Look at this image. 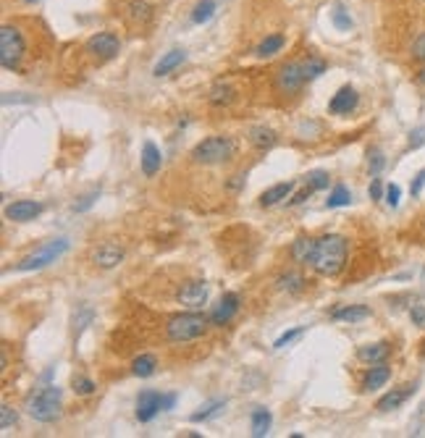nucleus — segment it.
<instances>
[{
    "mask_svg": "<svg viewBox=\"0 0 425 438\" xmlns=\"http://www.w3.org/2000/svg\"><path fill=\"white\" fill-rule=\"evenodd\" d=\"M174 404H176V394H168V396H163V412L174 410Z\"/></svg>",
    "mask_w": 425,
    "mask_h": 438,
    "instance_id": "nucleus-48",
    "label": "nucleus"
},
{
    "mask_svg": "<svg viewBox=\"0 0 425 438\" xmlns=\"http://www.w3.org/2000/svg\"><path fill=\"white\" fill-rule=\"evenodd\" d=\"M313 192H315V189L307 184V187L302 189V192H297V194H294V197H291L289 202H291V205H302L305 200H310V194H313Z\"/></svg>",
    "mask_w": 425,
    "mask_h": 438,
    "instance_id": "nucleus-47",
    "label": "nucleus"
},
{
    "mask_svg": "<svg viewBox=\"0 0 425 438\" xmlns=\"http://www.w3.org/2000/svg\"><path fill=\"white\" fill-rule=\"evenodd\" d=\"M26 53L24 35L16 29V26L6 24L0 29V63L6 71H16L21 66V58Z\"/></svg>",
    "mask_w": 425,
    "mask_h": 438,
    "instance_id": "nucleus-5",
    "label": "nucleus"
},
{
    "mask_svg": "<svg viewBox=\"0 0 425 438\" xmlns=\"http://www.w3.org/2000/svg\"><path fill=\"white\" fill-rule=\"evenodd\" d=\"M413 58H415V61L425 63V32L413 42Z\"/></svg>",
    "mask_w": 425,
    "mask_h": 438,
    "instance_id": "nucleus-42",
    "label": "nucleus"
},
{
    "mask_svg": "<svg viewBox=\"0 0 425 438\" xmlns=\"http://www.w3.org/2000/svg\"><path fill=\"white\" fill-rule=\"evenodd\" d=\"M331 19H334V26H336V29H341V32H350V29H352V16H350V11H347L344 6H336V8H334V13H331Z\"/></svg>",
    "mask_w": 425,
    "mask_h": 438,
    "instance_id": "nucleus-34",
    "label": "nucleus"
},
{
    "mask_svg": "<svg viewBox=\"0 0 425 438\" xmlns=\"http://www.w3.org/2000/svg\"><path fill=\"white\" fill-rule=\"evenodd\" d=\"M250 142L252 147H257V150H271V147H275V142H278V134H275L273 129H268V126H252Z\"/></svg>",
    "mask_w": 425,
    "mask_h": 438,
    "instance_id": "nucleus-23",
    "label": "nucleus"
},
{
    "mask_svg": "<svg viewBox=\"0 0 425 438\" xmlns=\"http://www.w3.org/2000/svg\"><path fill=\"white\" fill-rule=\"evenodd\" d=\"M45 213V205L35 200H16L6 208V218L16 221V223H26V221H35L37 215Z\"/></svg>",
    "mask_w": 425,
    "mask_h": 438,
    "instance_id": "nucleus-12",
    "label": "nucleus"
},
{
    "mask_svg": "<svg viewBox=\"0 0 425 438\" xmlns=\"http://www.w3.org/2000/svg\"><path fill=\"white\" fill-rule=\"evenodd\" d=\"M158 412H163V394L155 388H145L137 396V420L139 423H150Z\"/></svg>",
    "mask_w": 425,
    "mask_h": 438,
    "instance_id": "nucleus-11",
    "label": "nucleus"
},
{
    "mask_svg": "<svg viewBox=\"0 0 425 438\" xmlns=\"http://www.w3.org/2000/svg\"><path fill=\"white\" fill-rule=\"evenodd\" d=\"M334 320H341V323H360L365 318H370V307L368 304H347V307H338L331 313Z\"/></svg>",
    "mask_w": 425,
    "mask_h": 438,
    "instance_id": "nucleus-21",
    "label": "nucleus"
},
{
    "mask_svg": "<svg viewBox=\"0 0 425 438\" xmlns=\"http://www.w3.org/2000/svg\"><path fill=\"white\" fill-rule=\"evenodd\" d=\"M155 370H158V360H155V354H139L137 360L132 363V373H134L137 378H150Z\"/></svg>",
    "mask_w": 425,
    "mask_h": 438,
    "instance_id": "nucleus-25",
    "label": "nucleus"
},
{
    "mask_svg": "<svg viewBox=\"0 0 425 438\" xmlns=\"http://www.w3.org/2000/svg\"><path fill=\"white\" fill-rule=\"evenodd\" d=\"M294 192V181H281V184H275V187L265 189L263 194H260V205L263 208H273L278 202H284Z\"/></svg>",
    "mask_w": 425,
    "mask_h": 438,
    "instance_id": "nucleus-22",
    "label": "nucleus"
},
{
    "mask_svg": "<svg viewBox=\"0 0 425 438\" xmlns=\"http://www.w3.org/2000/svg\"><path fill=\"white\" fill-rule=\"evenodd\" d=\"M423 187H425V168L413 179V187H410V192H413V197H417V194L423 192Z\"/></svg>",
    "mask_w": 425,
    "mask_h": 438,
    "instance_id": "nucleus-46",
    "label": "nucleus"
},
{
    "mask_svg": "<svg viewBox=\"0 0 425 438\" xmlns=\"http://www.w3.org/2000/svg\"><path fill=\"white\" fill-rule=\"evenodd\" d=\"M92 260H95L98 268H105V271H108V268H116V265L124 260V250H121L118 244H111V241H108V244H100L98 250L92 252Z\"/></svg>",
    "mask_w": 425,
    "mask_h": 438,
    "instance_id": "nucleus-16",
    "label": "nucleus"
},
{
    "mask_svg": "<svg viewBox=\"0 0 425 438\" xmlns=\"http://www.w3.org/2000/svg\"><path fill=\"white\" fill-rule=\"evenodd\" d=\"M121 51V39L116 37L113 32H98L87 39V53H92L100 61H111Z\"/></svg>",
    "mask_w": 425,
    "mask_h": 438,
    "instance_id": "nucleus-8",
    "label": "nucleus"
},
{
    "mask_svg": "<svg viewBox=\"0 0 425 438\" xmlns=\"http://www.w3.org/2000/svg\"><path fill=\"white\" fill-rule=\"evenodd\" d=\"M129 16L139 24H147L152 19V6L147 0H129Z\"/></svg>",
    "mask_w": 425,
    "mask_h": 438,
    "instance_id": "nucleus-29",
    "label": "nucleus"
},
{
    "mask_svg": "<svg viewBox=\"0 0 425 438\" xmlns=\"http://www.w3.org/2000/svg\"><path fill=\"white\" fill-rule=\"evenodd\" d=\"M271 423H273V417H271V412H268L265 407H257V410H252V436H255V438L268 436V430H271Z\"/></svg>",
    "mask_w": 425,
    "mask_h": 438,
    "instance_id": "nucleus-24",
    "label": "nucleus"
},
{
    "mask_svg": "<svg viewBox=\"0 0 425 438\" xmlns=\"http://www.w3.org/2000/svg\"><path fill=\"white\" fill-rule=\"evenodd\" d=\"M315 247H318V239L313 237H300L291 241V260L297 265H307L313 263Z\"/></svg>",
    "mask_w": 425,
    "mask_h": 438,
    "instance_id": "nucleus-17",
    "label": "nucleus"
},
{
    "mask_svg": "<svg viewBox=\"0 0 425 438\" xmlns=\"http://www.w3.org/2000/svg\"><path fill=\"white\" fill-rule=\"evenodd\" d=\"M139 163H142V174L155 176L163 165L161 150H158L152 142H145V145H142V158H139Z\"/></svg>",
    "mask_w": 425,
    "mask_h": 438,
    "instance_id": "nucleus-19",
    "label": "nucleus"
},
{
    "mask_svg": "<svg viewBox=\"0 0 425 438\" xmlns=\"http://www.w3.org/2000/svg\"><path fill=\"white\" fill-rule=\"evenodd\" d=\"M275 284H278V289H281V291L297 294V291H302V289H305V278H302L300 273H294V271H287V273H281L278 278H275Z\"/></svg>",
    "mask_w": 425,
    "mask_h": 438,
    "instance_id": "nucleus-27",
    "label": "nucleus"
},
{
    "mask_svg": "<svg viewBox=\"0 0 425 438\" xmlns=\"http://www.w3.org/2000/svg\"><path fill=\"white\" fill-rule=\"evenodd\" d=\"M357 102H360V95L354 92V87H341L328 102V111L336 113V116H347L357 108Z\"/></svg>",
    "mask_w": 425,
    "mask_h": 438,
    "instance_id": "nucleus-14",
    "label": "nucleus"
},
{
    "mask_svg": "<svg viewBox=\"0 0 425 438\" xmlns=\"http://www.w3.org/2000/svg\"><path fill=\"white\" fill-rule=\"evenodd\" d=\"M423 145H425V126H420V129H415L413 134H410V150L423 147Z\"/></svg>",
    "mask_w": 425,
    "mask_h": 438,
    "instance_id": "nucleus-44",
    "label": "nucleus"
},
{
    "mask_svg": "<svg viewBox=\"0 0 425 438\" xmlns=\"http://www.w3.org/2000/svg\"><path fill=\"white\" fill-rule=\"evenodd\" d=\"M234 155H237V142L231 137H224V134L202 139V142H197V145L192 147V161L197 165L228 163Z\"/></svg>",
    "mask_w": 425,
    "mask_h": 438,
    "instance_id": "nucleus-2",
    "label": "nucleus"
},
{
    "mask_svg": "<svg viewBox=\"0 0 425 438\" xmlns=\"http://www.w3.org/2000/svg\"><path fill=\"white\" fill-rule=\"evenodd\" d=\"M370 197H373V200H383V197H386V189H383V181H381V179H373V181H370Z\"/></svg>",
    "mask_w": 425,
    "mask_h": 438,
    "instance_id": "nucleus-45",
    "label": "nucleus"
},
{
    "mask_svg": "<svg viewBox=\"0 0 425 438\" xmlns=\"http://www.w3.org/2000/svg\"><path fill=\"white\" fill-rule=\"evenodd\" d=\"M284 42H287V39H284V35H268V37H265L263 42H260V45L255 48V55H257V58H268V55H275V53L284 48Z\"/></svg>",
    "mask_w": 425,
    "mask_h": 438,
    "instance_id": "nucleus-26",
    "label": "nucleus"
},
{
    "mask_svg": "<svg viewBox=\"0 0 425 438\" xmlns=\"http://www.w3.org/2000/svg\"><path fill=\"white\" fill-rule=\"evenodd\" d=\"M415 388H417L415 383H407V386H399V388H394V391H388L386 396L378 399L375 410H378V412H394V410H399L401 404L415 394Z\"/></svg>",
    "mask_w": 425,
    "mask_h": 438,
    "instance_id": "nucleus-13",
    "label": "nucleus"
},
{
    "mask_svg": "<svg viewBox=\"0 0 425 438\" xmlns=\"http://www.w3.org/2000/svg\"><path fill=\"white\" fill-rule=\"evenodd\" d=\"M24 3H39V0H24Z\"/></svg>",
    "mask_w": 425,
    "mask_h": 438,
    "instance_id": "nucleus-50",
    "label": "nucleus"
},
{
    "mask_svg": "<svg viewBox=\"0 0 425 438\" xmlns=\"http://www.w3.org/2000/svg\"><path fill=\"white\" fill-rule=\"evenodd\" d=\"M208 100H210V105H215V108L228 105V102L234 100V87H228V84H224V82H218V84H212Z\"/></svg>",
    "mask_w": 425,
    "mask_h": 438,
    "instance_id": "nucleus-28",
    "label": "nucleus"
},
{
    "mask_svg": "<svg viewBox=\"0 0 425 438\" xmlns=\"http://www.w3.org/2000/svg\"><path fill=\"white\" fill-rule=\"evenodd\" d=\"M388 378H391V367L386 363H375L363 378V391L365 394H373L378 388H383L388 383Z\"/></svg>",
    "mask_w": 425,
    "mask_h": 438,
    "instance_id": "nucleus-15",
    "label": "nucleus"
},
{
    "mask_svg": "<svg viewBox=\"0 0 425 438\" xmlns=\"http://www.w3.org/2000/svg\"><path fill=\"white\" fill-rule=\"evenodd\" d=\"M417 82H420V84H425V63H423V69L417 71Z\"/></svg>",
    "mask_w": 425,
    "mask_h": 438,
    "instance_id": "nucleus-49",
    "label": "nucleus"
},
{
    "mask_svg": "<svg viewBox=\"0 0 425 438\" xmlns=\"http://www.w3.org/2000/svg\"><path fill=\"white\" fill-rule=\"evenodd\" d=\"M212 13H215V0H200V3L195 6L192 19H195V24H205V21L212 19Z\"/></svg>",
    "mask_w": 425,
    "mask_h": 438,
    "instance_id": "nucleus-32",
    "label": "nucleus"
},
{
    "mask_svg": "<svg viewBox=\"0 0 425 438\" xmlns=\"http://www.w3.org/2000/svg\"><path fill=\"white\" fill-rule=\"evenodd\" d=\"M328 181H331L328 171H313V174H307V184H310L313 189H325L328 187Z\"/></svg>",
    "mask_w": 425,
    "mask_h": 438,
    "instance_id": "nucleus-38",
    "label": "nucleus"
},
{
    "mask_svg": "<svg viewBox=\"0 0 425 438\" xmlns=\"http://www.w3.org/2000/svg\"><path fill=\"white\" fill-rule=\"evenodd\" d=\"M16 420H19L16 410H13L11 404H3V407H0V428L8 430L11 426H16Z\"/></svg>",
    "mask_w": 425,
    "mask_h": 438,
    "instance_id": "nucleus-37",
    "label": "nucleus"
},
{
    "mask_svg": "<svg viewBox=\"0 0 425 438\" xmlns=\"http://www.w3.org/2000/svg\"><path fill=\"white\" fill-rule=\"evenodd\" d=\"M388 354H391V344L388 341H375V344H365V347L357 349V360L375 365V363H386Z\"/></svg>",
    "mask_w": 425,
    "mask_h": 438,
    "instance_id": "nucleus-18",
    "label": "nucleus"
},
{
    "mask_svg": "<svg viewBox=\"0 0 425 438\" xmlns=\"http://www.w3.org/2000/svg\"><path fill=\"white\" fill-rule=\"evenodd\" d=\"M208 326H210V318H205V315L192 310V313L174 315L168 320V326H165V336H168V341H174V344H187V341L205 336Z\"/></svg>",
    "mask_w": 425,
    "mask_h": 438,
    "instance_id": "nucleus-4",
    "label": "nucleus"
},
{
    "mask_svg": "<svg viewBox=\"0 0 425 438\" xmlns=\"http://www.w3.org/2000/svg\"><path fill=\"white\" fill-rule=\"evenodd\" d=\"M239 307H242V300H239V294H234V291L224 294V297L218 300V304L212 307V313L208 315V318H210V326H215V328L228 326V323L234 320V315L239 313Z\"/></svg>",
    "mask_w": 425,
    "mask_h": 438,
    "instance_id": "nucleus-10",
    "label": "nucleus"
},
{
    "mask_svg": "<svg viewBox=\"0 0 425 438\" xmlns=\"http://www.w3.org/2000/svg\"><path fill=\"white\" fill-rule=\"evenodd\" d=\"M208 297H210V286L205 281H187L176 294L179 304H184L187 310H202V304H208Z\"/></svg>",
    "mask_w": 425,
    "mask_h": 438,
    "instance_id": "nucleus-7",
    "label": "nucleus"
},
{
    "mask_svg": "<svg viewBox=\"0 0 425 438\" xmlns=\"http://www.w3.org/2000/svg\"><path fill=\"white\" fill-rule=\"evenodd\" d=\"M71 386H74V391L79 394V396H89V394H95V391H98L95 381H92V378H84V376H74Z\"/></svg>",
    "mask_w": 425,
    "mask_h": 438,
    "instance_id": "nucleus-35",
    "label": "nucleus"
},
{
    "mask_svg": "<svg viewBox=\"0 0 425 438\" xmlns=\"http://www.w3.org/2000/svg\"><path fill=\"white\" fill-rule=\"evenodd\" d=\"M300 334H302V328H291V331H287V334H281V336L275 338L273 347H275V349H284L289 341H294V338L300 336Z\"/></svg>",
    "mask_w": 425,
    "mask_h": 438,
    "instance_id": "nucleus-41",
    "label": "nucleus"
},
{
    "mask_svg": "<svg viewBox=\"0 0 425 438\" xmlns=\"http://www.w3.org/2000/svg\"><path fill=\"white\" fill-rule=\"evenodd\" d=\"M313 271L318 275H338L347 265V239L338 234H325L318 239L313 255Z\"/></svg>",
    "mask_w": 425,
    "mask_h": 438,
    "instance_id": "nucleus-1",
    "label": "nucleus"
},
{
    "mask_svg": "<svg viewBox=\"0 0 425 438\" xmlns=\"http://www.w3.org/2000/svg\"><path fill=\"white\" fill-rule=\"evenodd\" d=\"M305 82H307V79H305V74H302V63H297V61L284 63V66L278 69V74H275V87L281 89L284 95L300 92Z\"/></svg>",
    "mask_w": 425,
    "mask_h": 438,
    "instance_id": "nucleus-9",
    "label": "nucleus"
},
{
    "mask_svg": "<svg viewBox=\"0 0 425 438\" xmlns=\"http://www.w3.org/2000/svg\"><path fill=\"white\" fill-rule=\"evenodd\" d=\"M352 202V192L344 184H338L334 187V192L328 194V200H325V208H344V205H350Z\"/></svg>",
    "mask_w": 425,
    "mask_h": 438,
    "instance_id": "nucleus-31",
    "label": "nucleus"
},
{
    "mask_svg": "<svg viewBox=\"0 0 425 438\" xmlns=\"http://www.w3.org/2000/svg\"><path fill=\"white\" fill-rule=\"evenodd\" d=\"M69 252V239H53L48 244H42L39 250H35L32 255H26L21 263L16 265V271L19 273H29V271H42V268H48L51 263H55L61 255Z\"/></svg>",
    "mask_w": 425,
    "mask_h": 438,
    "instance_id": "nucleus-6",
    "label": "nucleus"
},
{
    "mask_svg": "<svg viewBox=\"0 0 425 438\" xmlns=\"http://www.w3.org/2000/svg\"><path fill=\"white\" fill-rule=\"evenodd\" d=\"M383 165H386V158H383V152L373 147V150H368V168H370V174L378 176L383 171Z\"/></svg>",
    "mask_w": 425,
    "mask_h": 438,
    "instance_id": "nucleus-36",
    "label": "nucleus"
},
{
    "mask_svg": "<svg viewBox=\"0 0 425 438\" xmlns=\"http://www.w3.org/2000/svg\"><path fill=\"white\" fill-rule=\"evenodd\" d=\"M100 197V189H92L89 194H84L82 197V202H74V213H84V210H89L92 205H95V200Z\"/></svg>",
    "mask_w": 425,
    "mask_h": 438,
    "instance_id": "nucleus-39",
    "label": "nucleus"
},
{
    "mask_svg": "<svg viewBox=\"0 0 425 438\" xmlns=\"http://www.w3.org/2000/svg\"><path fill=\"white\" fill-rule=\"evenodd\" d=\"M184 61H187V53H184V51H168L161 58V61L155 63L152 74L158 76V79H161V76H168L171 71H176V69H179V66H181Z\"/></svg>",
    "mask_w": 425,
    "mask_h": 438,
    "instance_id": "nucleus-20",
    "label": "nucleus"
},
{
    "mask_svg": "<svg viewBox=\"0 0 425 438\" xmlns=\"http://www.w3.org/2000/svg\"><path fill=\"white\" fill-rule=\"evenodd\" d=\"M410 318H413L415 326L425 328V304H413V310H410Z\"/></svg>",
    "mask_w": 425,
    "mask_h": 438,
    "instance_id": "nucleus-43",
    "label": "nucleus"
},
{
    "mask_svg": "<svg viewBox=\"0 0 425 438\" xmlns=\"http://www.w3.org/2000/svg\"><path fill=\"white\" fill-rule=\"evenodd\" d=\"M63 410V396L58 386H45L35 391L29 399H26V412L29 417H35L37 423H55L61 417Z\"/></svg>",
    "mask_w": 425,
    "mask_h": 438,
    "instance_id": "nucleus-3",
    "label": "nucleus"
},
{
    "mask_svg": "<svg viewBox=\"0 0 425 438\" xmlns=\"http://www.w3.org/2000/svg\"><path fill=\"white\" fill-rule=\"evenodd\" d=\"M325 71V61L323 58H307V61L302 63V74H305V79L307 82H313V79H318V76Z\"/></svg>",
    "mask_w": 425,
    "mask_h": 438,
    "instance_id": "nucleus-33",
    "label": "nucleus"
},
{
    "mask_svg": "<svg viewBox=\"0 0 425 438\" xmlns=\"http://www.w3.org/2000/svg\"><path fill=\"white\" fill-rule=\"evenodd\" d=\"M226 407V401H221V399H215V401H208V404H202L200 407V412H195L189 420L192 423H202V420H210V417H215V414L221 412Z\"/></svg>",
    "mask_w": 425,
    "mask_h": 438,
    "instance_id": "nucleus-30",
    "label": "nucleus"
},
{
    "mask_svg": "<svg viewBox=\"0 0 425 438\" xmlns=\"http://www.w3.org/2000/svg\"><path fill=\"white\" fill-rule=\"evenodd\" d=\"M386 205L388 208H397L399 205V200H401V189H399V184H388L386 187Z\"/></svg>",
    "mask_w": 425,
    "mask_h": 438,
    "instance_id": "nucleus-40",
    "label": "nucleus"
}]
</instances>
